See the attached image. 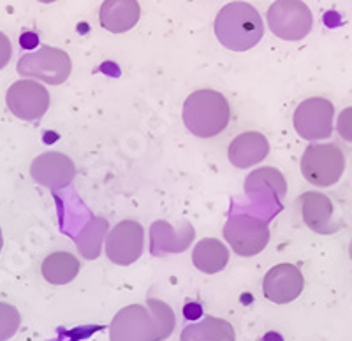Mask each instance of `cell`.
I'll return each instance as SVG.
<instances>
[{
	"mask_svg": "<svg viewBox=\"0 0 352 341\" xmlns=\"http://www.w3.org/2000/svg\"><path fill=\"white\" fill-rule=\"evenodd\" d=\"M215 36L224 48L247 51L263 39V18L259 11L247 2H229L217 14Z\"/></svg>",
	"mask_w": 352,
	"mask_h": 341,
	"instance_id": "obj_1",
	"label": "cell"
},
{
	"mask_svg": "<svg viewBox=\"0 0 352 341\" xmlns=\"http://www.w3.org/2000/svg\"><path fill=\"white\" fill-rule=\"evenodd\" d=\"M231 120V108L224 95L217 90H196L184 104V124L197 137L217 136L224 132Z\"/></svg>",
	"mask_w": 352,
	"mask_h": 341,
	"instance_id": "obj_2",
	"label": "cell"
},
{
	"mask_svg": "<svg viewBox=\"0 0 352 341\" xmlns=\"http://www.w3.org/2000/svg\"><path fill=\"white\" fill-rule=\"evenodd\" d=\"M301 174L314 187H331L338 183L345 171V155L333 143L307 146L301 157Z\"/></svg>",
	"mask_w": 352,
	"mask_h": 341,
	"instance_id": "obj_3",
	"label": "cell"
},
{
	"mask_svg": "<svg viewBox=\"0 0 352 341\" xmlns=\"http://www.w3.org/2000/svg\"><path fill=\"white\" fill-rule=\"evenodd\" d=\"M16 71L20 76L44 81L48 84H62L72 71L71 56L60 48L41 46L37 51L27 53L18 60Z\"/></svg>",
	"mask_w": 352,
	"mask_h": 341,
	"instance_id": "obj_4",
	"label": "cell"
},
{
	"mask_svg": "<svg viewBox=\"0 0 352 341\" xmlns=\"http://www.w3.org/2000/svg\"><path fill=\"white\" fill-rule=\"evenodd\" d=\"M270 30L284 40H301L312 30V11L303 0H275L266 14Z\"/></svg>",
	"mask_w": 352,
	"mask_h": 341,
	"instance_id": "obj_5",
	"label": "cell"
},
{
	"mask_svg": "<svg viewBox=\"0 0 352 341\" xmlns=\"http://www.w3.org/2000/svg\"><path fill=\"white\" fill-rule=\"evenodd\" d=\"M109 341H164L150 308L131 305L122 308L109 325Z\"/></svg>",
	"mask_w": 352,
	"mask_h": 341,
	"instance_id": "obj_6",
	"label": "cell"
},
{
	"mask_svg": "<svg viewBox=\"0 0 352 341\" xmlns=\"http://www.w3.org/2000/svg\"><path fill=\"white\" fill-rule=\"evenodd\" d=\"M224 237L236 255L254 257L270 243V229L261 218L234 215L226 224Z\"/></svg>",
	"mask_w": 352,
	"mask_h": 341,
	"instance_id": "obj_7",
	"label": "cell"
},
{
	"mask_svg": "<svg viewBox=\"0 0 352 341\" xmlns=\"http://www.w3.org/2000/svg\"><path fill=\"white\" fill-rule=\"evenodd\" d=\"M335 106L324 97L305 99L294 111L292 124L300 137L307 141L328 139L333 132Z\"/></svg>",
	"mask_w": 352,
	"mask_h": 341,
	"instance_id": "obj_8",
	"label": "cell"
},
{
	"mask_svg": "<svg viewBox=\"0 0 352 341\" xmlns=\"http://www.w3.org/2000/svg\"><path fill=\"white\" fill-rule=\"evenodd\" d=\"M6 104L20 120L36 121L48 111L50 92L37 81L20 80L9 86Z\"/></svg>",
	"mask_w": 352,
	"mask_h": 341,
	"instance_id": "obj_9",
	"label": "cell"
},
{
	"mask_svg": "<svg viewBox=\"0 0 352 341\" xmlns=\"http://www.w3.org/2000/svg\"><path fill=\"white\" fill-rule=\"evenodd\" d=\"M106 257L118 266H131L144 250V229L136 220H122L106 237Z\"/></svg>",
	"mask_w": 352,
	"mask_h": 341,
	"instance_id": "obj_10",
	"label": "cell"
},
{
	"mask_svg": "<svg viewBox=\"0 0 352 341\" xmlns=\"http://www.w3.org/2000/svg\"><path fill=\"white\" fill-rule=\"evenodd\" d=\"M305 278L294 264H276L270 269L263 281V292L268 301L275 305H287L301 296Z\"/></svg>",
	"mask_w": 352,
	"mask_h": 341,
	"instance_id": "obj_11",
	"label": "cell"
},
{
	"mask_svg": "<svg viewBox=\"0 0 352 341\" xmlns=\"http://www.w3.org/2000/svg\"><path fill=\"white\" fill-rule=\"evenodd\" d=\"M30 174L44 189L62 190L69 187L76 176V165L64 153L46 152L34 158Z\"/></svg>",
	"mask_w": 352,
	"mask_h": 341,
	"instance_id": "obj_12",
	"label": "cell"
},
{
	"mask_svg": "<svg viewBox=\"0 0 352 341\" xmlns=\"http://www.w3.org/2000/svg\"><path fill=\"white\" fill-rule=\"evenodd\" d=\"M301 217L307 227L317 234H333L338 225L333 224V202L320 192H305L300 196Z\"/></svg>",
	"mask_w": 352,
	"mask_h": 341,
	"instance_id": "obj_13",
	"label": "cell"
},
{
	"mask_svg": "<svg viewBox=\"0 0 352 341\" xmlns=\"http://www.w3.org/2000/svg\"><path fill=\"white\" fill-rule=\"evenodd\" d=\"M270 143L266 136L261 132L250 130L243 132L231 141L228 150V157L231 164L238 169H247L259 164L261 161L268 157Z\"/></svg>",
	"mask_w": 352,
	"mask_h": 341,
	"instance_id": "obj_14",
	"label": "cell"
},
{
	"mask_svg": "<svg viewBox=\"0 0 352 341\" xmlns=\"http://www.w3.org/2000/svg\"><path fill=\"white\" fill-rule=\"evenodd\" d=\"M141 8L138 0H104L100 5L99 21L111 34H124L140 21Z\"/></svg>",
	"mask_w": 352,
	"mask_h": 341,
	"instance_id": "obj_15",
	"label": "cell"
},
{
	"mask_svg": "<svg viewBox=\"0 0 352 341\" xmlns=\"http://www.w3.org/2000/svg\"><path fill=\"white\" fill-rule=\"evenodd\" d=\"M192 262L201 273H220L229 262V250L222 241L215 237H204L194 246Z\"/></svg>",
	"mask_w": 352,
	"mask_h": 341,
	"instance_id": "obj_16",
	"label": "cell"
},
{
	"mask_svg": "<svg viewBox=\"0 0 352 341\" xmlns=\"http://www.w3.org/2000/svg\"><path fill=\"white\" fill-rule=\"evenodd\" d=\"M180 341H236L234 327L224 318L204 317L182 331Z\"/></svg>",
	"mask_w": 352,
	"mask_h": 341,
	"instance_id": "obj_17",
	"label": "cell"
},
{
	"mask_svg": "<svg viewBox=\"0 0 352 341\" xmlns=\"http://www.w3.org/2000/svg\"><path fill=\"white\" fill-rule=\"evenodd\" d=\"M41 273L52 285H67L80 273V261L69 252H53L43 261Z\"/></svg>",
	"mask_w": 352,
	"mask_h": 341,
	"instance_id": "obj_18",
	"label": "cell"
},
{
	"mask_svg": "<svg viewBox=\"0 0 352 341\" xmlns=\"http://www.w3.org/2000/svg\"><path fill=\"white\" fill-rule=\"evenodd\" d=\"M194 239L192 225L187 224L185 231L176 234L168 222H155L152 225V252L160 246V253L166 252H184L188 243Z\"/></svg>",
	"mask_w": 352,
	"mask_h": 341,
	"instance_id": "obj_19",
	"label": "cell"
},
{
	"mask_svg": "<svg viewBox=\"0 0 352 341\" xmlns=\"http://www.w3.org/2000/svg\"><path fill=\"white\" fill-rule=\"evenodd\" d=\"M245 190H247L250 196L254 193H272V196L282 197L287 192V185H285L284 176L278 169L273 167H263L254 171L250 176L245 181Z\"/></svg>",
	"mask_w": 352,
	"mask_h": 341,
	"instance_id": "obj_20",
	"label": "cell"
},
{
	"mask_svg": "<svg viewBox=\"0 0 352 341\" xmlns=\"http://www.w3.org/2000/svg\"><path fill=\"white\" fill-rule=\"evenodd\" d=\"M20 311L12 305L0 303V341H8L20 329Z\"/></svg>",
	"mask_w": 352,
	"mask_h": 341,
	"instance_id": "obj_21",
	"label": "cell"
},
{
	"mask_svg": "<svg viewBox=\"0 0 352 341\" xmlns=\"http://www.w3.org/2000/svg\"><path fill=\"white\" fill-rule=\"evenodd\" d=\"M148 308L153 314V317H155L164 340H168L171 336L173 329H175V314H173L171 306L159 301V299H148Z\"/></svg>",
	"mask_w": 352,
	"mask_h": 341,
	"instance_id": "obj_22",
	"label": "cell"
},
{
	"mask_svg": "<svg viewBox=\"0 0 352 341\" xmlns=\"http://www.w3.org/2000/svg\"><path fill=\"white\" fill-rule=\"evenodd\" d=\"M336 132L347 143H352V108H345L336 120Z\"/></svg>",
	"mask_w": 352,
	"mask_h": 341,
	"instance_id": "obj_23",
	"label": "cell"
},
{
	"mask_svg": "<svg viewBox=\"0 0 352 341\" xmlns=\"http://www.w3.org/2000/svg\"><path fill=\"white\" fill-rule=\"evenodd\" d=\"M12 55V46L11 40L8 39L4 32H0V69H4L9 64Z\"/></svg>",
	"mask_w": 352,
	"mask_h": 341,
	"instance_id": "obj_24",
	"label": "cell"
},
{
	"mask_svg": "<svg viewBox=\"0 0 352 341\" xmlns=\"http://www.w3.org/2000/svg\"><path fill=\"white\" fill-rule=\"evenodd\" d=\"M2 246H4V237H2V229H0V252H2Z\"/></svg>",
	"mask_w": 352,
	"mask_h": 341,
	"instance_id": "obj_25",
	"label": "cell"
},
{
	"mask_svg": "<svg viewBox=\"0 0 352 341\" xmlns=\"http://www.w3.org/2000/svg\"><path fill=\"white\" fill-rule=\"evenodd\" d=\"M37 2H43V4H52V2H56V0H37Z\"/></svg>",
	"mask_w": 352,
	"mask_h": 341,
	"instance_id": "obj_26",
	"label": "cell"
},
{
	"mask_svg": "<svg viewBox=\"0 0 352 341\" xmlns=\"http://www.w3.org/2000/svg\"><path fill=\"white\" fill-rule=\"evenodd\" d=\"M349 255H351V259H352V241H351V246H349Z\"/></svg>",
	"mask_w": 352,
	"mask_h": 341,
	"instance_id": "obj_27",
	"label": "cell"
}]
</instances>
